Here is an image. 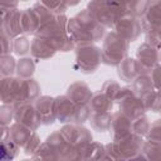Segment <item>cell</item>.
<instances>
[]
</instances>
